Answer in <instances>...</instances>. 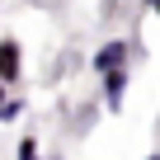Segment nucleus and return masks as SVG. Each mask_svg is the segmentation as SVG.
Instances as JSON below:
<instances>
[{
    "instance_id": "f257e3e1",
    "label": "nucleus",
    "mask_w": 160,
    "mask_h": 160,
    "mask_svg": "<svg viewBox=\"0 0 160 160\" xmlns=\"http://www.w3.org/2000/svg\"><path fill=\"white\" fill-rule=\"evenodd\" d=\"M122 66H132V42H127V38H108V42H99V47L90 52V71H94V75L122 71Z\"/></svg>"
},
{
    "instance_id": "f03ea898",
    "label": "nucleus",
    "mask_w": 160,
    "mask_h": 160,
    "mask_svg": "<svg viewBox=\"0 0 160 160\" xmlns=\"http://www.w3.org/2000/svg\"><path fill=\"white\" fill-rule=\"evenodd\" d=\"M127 85H132V66H122V71H104V75H99V99H104L108 113H122V104H127Z\"/></svg>"
},
{
    "instance_id": "7ed1b4c3",
    "label": "nucleus",
    "mask_w": 160,
    "mask_h": 160,
    "mask_svg": "<svg viewBox=\"0 0 160 160\" xmlns=\"http://www.w3.org/2000/svg\"><path fill=\"white\" fill-rule=\"evenodd\" d=\"M19 80H24V42L19 38H0V85L14 94Z\"/></svg>"
},
{
    "instance_id": "20e7f679",
    "label": "nucleus",
    "mask_w": 160,
    "mask_h": 160,
    "mask_svg": "<svg viewBox=\"0 0 160 160\" xmlns=\"http://www.w3.org/2000/svg\"><path fill=\"white\" fill-rule=\"evenodd\" d=\"M14 160H42V146H38V137H33V132H28V137H19Z\"/></svg>"
},
{
    "instance_id": "39448f33",
    "label": "nucleus",
    "mask_w": 160,
    "mask_h": 160,
    "mask_svg": "<svg viewBox=\"0 0 160 160\" xmlns=\"http://www.w3.org/2000/svg\"><path fill=\"white\" fill-rule=\"evenodd\" d=\"M14 118H24V99H19V94H10L5 104H0V127H5V122H14Z\"/></svg>"
},
{
    "instance_id": "423d86ee",
    "label": "nucleus",
    "mask_w": 160,
    "mask_h": 160,
    "mask_svg": "<svg viewBox=\"0 0 160 160\" xmlns=\"http://www.w3.org/2000/svg\"><path fill=\"white\" fill-rule=\"evenodd\" d=\"M141 10H146V14H155V19H160V0H141Z\"/></svg>"
},
{
    "instance_id": "0eeeda50",
    "label": "nucleus",
    "mask_w": 160,
    "mask_h": 160,
    "mask_svg": "<svg viewBox=\"0 0 160 160\" xmlns=\"http://www.w3.org/2000/svg\"><path fill=\"white\" fill-rule=\"evenodd\" d=\"M5 99H10V90H5V85H0V104H5Z\"/></svg>"
},
{
    "instance_id": "6e6552de",
    "label": "nucleus",
    "mask_w": 160,
    "mask_h": 160,
    "mask_svg": "<svg viewBox=\"0 0 160 160\" xmlns=\"http://www.w3.org/2000/svg\"><path fill=\"white\" fill-rule=\"evenodd\" d=\"M146 160H160V151H151V155H146Z\"/></svg>"
}]
</instances>
